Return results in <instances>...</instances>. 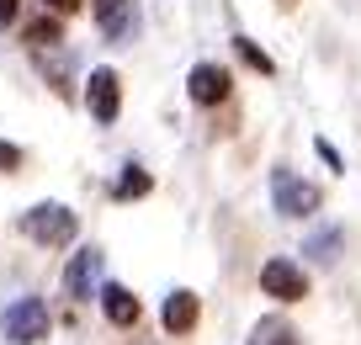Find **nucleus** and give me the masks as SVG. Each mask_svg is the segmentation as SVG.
I'll use <instances>...</instances> for the list:
<instances>
[{
    "label": "nucleus",
    "mask_w": 361,
    "mask_h": 345,
    "mask_svg": "<svg viewBox=\"0 0 361 345\" xmlns=\"http://www.w3.org/2000/svg\"><path fill=\"white\" fill-rule=\"evenodd\" d=\"M22 234L32 239V245L64 250V245H75L80 218L64 207V202H37V207H27V212H22Z\"/></svg>",
    "instance_id": "obj_1"
},
{
    "label": "nucleus",
    "mask_w": 361,
    "mask_h": 345,
    "mask_svg": "<svg viewBox=\"0 0 361 345\" xmlns=\"http://www.w3.org/2000/svg\"><path fill=\"white\" fill-rule=\"evenodd\" d=\"M271 202H276V212L282 218H308V212H319V186L314 181H303L298 170H287V165H276L271 170Z\"/></svg>",
    "instance_id": "obj_2"
},
{
    "label": "nucleus",
    "mask_w": 361,
    "mask_h": 345,
    "mask_svg": "<svg viewBox=\"0 0 361 345\" xmlns=\"http://www.w3.org/2000/svg\"><path fill=\"white\" fill-rule=\"evenodd\" d=\"M0 329H6V340H16V345L48 340V329H54L48 303H43V298H16L11 308H6V319H0Z\"/></svg>",
    "instance_id": "obj_3"
},
{
    "label": "nucleus",
    "mask_w": 361,
    "mask_h": 345,
    "mask_svg": "<svg viewBox=\"0 0 361 345\" xmlns=\"http://www.w3.org/2000/svg\"><path fill=\"white\" fill-rule=\"evenodd\" d=\"M85 111H90L102 128H112L117 117H123V80H117V69L96 64V69L85 75Z\"/></svg>",
    "instance_id": "obj_4"
},
{
    "label": "nucleus",
    "mask_w": 361,
    "mask_h": 345,
    "mask_svg": "<svg viewBox=\"0 0 361 345\" xmlns=\"http://www.w3.org/2000/svg\"><path fill=\"white\" fill-rule=\"evenodd\" d=\"M260 292H266V298H276V303H303V298H308V277H303V266H298V260L271 255L266 266H260Z\"/></svg>",
    "instance_id": "obj_5"
},
{
    "label": "nucleus",
    "mask_w": 361,
    "mask_h": 345,
    "mask_svg": "<svg viewBox=\"0 0 361 345\" xmlns=\"http://www.w3.org/2000/svg\"><path fill=\"white\" fill-rule=\"evenodd\" d=\"M90 16H96L106 43H133V32H138V6L133 0H96Z\"/></svg>",
    "instance_id": "obj_6"
},
{
    "label": "nucleus",
    "mask_w": 361,
    "mask_h": 345,
    "mask_svg": "<svg viewBox=\"0 0 361 345\" xmlns=\"http://www.w3.org/2000/svg\"><path fill=\"white\" fill-rule=\"evenodd\" d=\"M228 90H234V75H228L224 64H192V75H186V96L197 101V107H218V101H228Z\"/></svg>",
    "instance_id": "obj_7"
},
{
    "label": "nucleus",
    "mask_w": 361,
    "mask_h": 345,
    "mask_svg": "<svg viewBox=\"0 0 361 345\" xmlns=\"http://www.w3.org/2000/svg\"><path fill=\"white\" fill-rule=\"evenodd\" d=\"M96 271H102V250H75L64 266V298L69 303H90V282H96Z\"/></svg>",
    "instance_id": "obj_8"
},
{
    "label": "nucleus",
    "mask_w": 361,
    "mask_h": 345,
    "mask_svg": "<svg viewBox=\"0 0 361 345\" xmlns=\"http://www.w3.org/2000/svg\"><path fill=\"white\" fill-rule=\"evenodd\" d=\"M197 319H202V303H197V292H170L165 298V308H159V324H165L170 334H192L197 329Z\"/></svg>",
    "instance_id": "obj_9"
},
{
    "label": "nucleus",
    "mask_w": 361,
    "mask_h": 345,
    "mask_svg": "<svg viewBox=\"0 0 361 345\" xmlns=\"http://www.w3.org/2000/svg\"><path fill=\"white\" fill-rule=\"evenodd\" d=\"M96 298H102V313L117 324V329H133V324H138V313H144V308H138V298H133L128 287H117V282H106V287L96 292Z\"/></svg>",
    "instance_id": "obj_10"
},
{
    "label": "nucleus",
    "mask_w": 361,
    "mask_h": 345,
    "mask_svg": "<svg viewBox=\"0 0 361 345\" xmlns=\"http://www.w3.org/2000/svg\"><path fill=\"white\" fill-rule=\"evenodd\" d=\"M149 191H154L149 170H138V165H123V176H117L112 197H117V202H138V197H149Z\"/></svg>",
    "instance_id": "obj_11"
},
{
    "label": "nucleus",
    "mask_w": 361,
    "mask_h": 345,
    "mask_svg": "<svg viewBox=\"0 0 361 345\" xmlns=\"http://www.w3.org/2000/svg\"><path fill=\"white\" fill-rule=\"evenodd\" d=\"M59 22H64V16H54V11H48L43 22H32V27H27V43H32V48H59V43H64V27H59Z\"/></svg>",
    "instance_id": "obj_12"
},
{
    "label": "nucleus",
    "mask_w": 361,
    "mask_h": 345,
    "mask_svg": "<svg viewBox=\"0 0 361 345\" xmlns=\"http://www.w3.org/2000/svg\"><path fill=\"white\" fill-rule=\"evenodd\" d=\"M234 54L245 59V64L255 69V75H276V64H271V54H266V48L255 43V37H245V32H239V37H234Z\"/></svg>",
    "instance_id": "obj_13"
},
{
    "label": "nucleus",
    "mask_w": 361,
    "mask_h": 345,
    "mask_svg": "<svg viewBox=\"0 0 361 345\" xmlns=\"http://www.w3.org/2000/svg\"><path fill=\"white\" fill-rule=\"evenodd\" d=\"M250 345H303V340H298V334L287 329L282 319H266V324L255 329V340H250Z\"/></svg>",
    "instance_id": "obj_14"
},
{
    "label": "nucleus",
    "mask_w": 361,
    "mask_h": 345,
    "mask_svg": "<svg viewBox=\"0 0 361 345\" xmlns=\"http://www.w3.org/2000/svg\"><path fill=\"white\" fill-rule=\"evenodd\" d=\"M335 245H340V234H335V229H329V234H314V239H308V255L335 260Z\"/></svg>",
    "instance_id": "obj_15"
},
{
    "label": "nucleus",
    "mask_w": 361,
    "mask_h": 345,
    "mask_svg": "<svg viewBox=\"0 0 361 345\" xmlns=\"http://www.w3.org/2000/svg\"><path fill=\"white\" fill-rule=\"evenodd\" d=\"M27 165V155L16 144H6V138H0V176H11V170H22Z\"/></svg>",
    "instance_id": "obj_16"
},
{
    "label": "nucleus",
    "mask_w": 361,
    "mask_h": 345,
    "mask_svg": "<svg viewBox=\"0 0 361 345\" xmlns=\"http://www.w3.org/2000/svg\"><path fill=\"white\" fill-rule=\"evenodd\" d=\"M314 149H319V159H324L329 170H345V159H340V149L329 144V138H314Z\"/></svg>",
    "instance_id": "obj_17"
},
{
    "label": "nucleus",
    "mask_w": 361,
    "mask_h": 345,
    "mask_svg": "<svg viewBox=\"0 0 361 345\" xmlns=\"http://www.w3.org/2000/svg\"><path fill=\"white\" fill-rule=\"evenodd\" d=\"M43 11H54V16H75V11H85V0H43Z\"/></svg>",
    "instance_id": "obj_18"
},
{
    "label": "nucleus",
    "mask_w": 361,
    "mask_h": 345,
    "mask_svg": "<svg viewBox=\"0 0 361 345\" xmlns=\"http://www.w3.org/2000/svg\"><path fill=\"white\" fill-rule=\"evenodd\" d=\"M16 11H22V0H0V27H11Z\"/></svg>",
    "instance_id": "obj_19"
}]
</instances>
